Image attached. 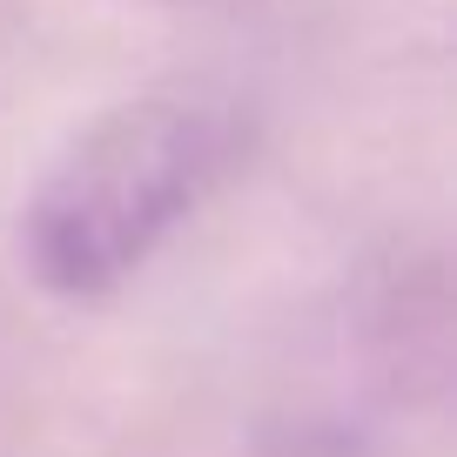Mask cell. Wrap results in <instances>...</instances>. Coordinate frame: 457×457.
Returning a JSON list of instances; mask_svg holds the SVG:
<instances>
[{"instance_id":"cell-2","label":"cell","mask_w":457,"mask_h":457,"mask_svg":"<svg viewBox=\"0 0 457 457\" xmlns=\"http://www.w3.org/2000/svg\"><path fill=\"white\" fill-rule=\"evenodd\" d=\"M169 7H182V0H169Z\"/></svg>"},{"instance_id":"cell-1","label":"cell","mask_w":457,"mask_h":457,"mask_svg":"<svg viewBox=\"0 0 457 457\" xmlns=\"http://www.w3.org/2000/svg\"><path fill=\"white\" fill-rule=\"evenodd\" d=\"M249 148L215 87H148L68 135L21 202V262L61 303L114 296L228 182Z\"/></svg>"}]
</instances>
